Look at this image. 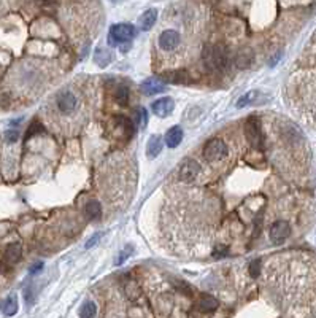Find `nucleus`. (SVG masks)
<instances>
[{
    "label": "nucleus",
    "instance_id": "f257e3e1",
    "mask_svg": "<svg viewBox=\"0 0 316 318\" xmlns=\"http://www.w3.org/2000/svg\"><path fill=\"white\" fill-rule=\"evenodd\" d=\"M80 95L72 91V89H62L54 97V107H56V114L62 118H70L73 114H77L80 110Z\"/></svg>",
    "mask_w": 316,
    "mask_h": 318
},
{
    "label": "nucleus",
    "instance_id": "f03ea898",
    "mask_svg": "<svg viewBox=\"0 0 316 318\" xmlns=\"http://www.w3.org/2000/svg\"><path fill=\"white\" fill-rule=\"evenodd\" d=\"M181 34L175 29H167L161 32L159 38H157V46L164 54H172L178 51L181 46Z\"/></svg>",
    "mask_w": 316,
    "mask_h": 318
},
{
    "label": "nucleus",
    "instance_id": "7ed1b4c3",
    "mask_svg": "<svg viewBox=\"0 0 316 318\" xmlns=\"http://www.w3.org/2000/svg\"><path fill=\"white\" fill-rule=\"evenodd\" d=\"M205 64L211 70H224L229 64V56L223 46H211L204 53Z\"/></svg>",
    "mask_w": 316,
    "mask_h": 318
},
{
    "label": "nucleus",
    "instance_id": "20e7f679",
    "mask_svg": "<svg viewBox=\"0 0 316 318\" xmlns=\"http://www.w3.org/2000/svg\"><path fill=\"white\" fill-rule=\"evenodd\" d=\"M135 37V29L130 24H115L110 27L108 32V43L111 46H116L119 43L130 42Z\"/></svg>",
    "mask_w": 316,
    "mask_h": 318
},
{
    "label": "nucleus",
    "instance_id": "39448f33",
    "mask_svg": "<svg viewBox=\"0 0 316 318\" xmlns=\"http://www.w3.org/2000/svg\"><path fill=\"white\" fill-rule=\"evenodd\" d=\"M227 145L219 138H213V140H208L204 146V156L208 162H219L227 156Z\"/></svg>",
    "mask_w": 316,
    "mask_h": 318
},
{
    "label": "nucleus",
    "instance_id": "423d86ee",
    "mask_svg": "<svg viewBox=\"0 0 316 318\" xmlns=\"http://www.w3.org/2000/svg\"><path fill=\"white\" fill-rule=\"evenodd\" d=\"M245 131H246V137H248L253 148L262 150V146H264V136H262L261 124H259L257 118H254V116L248 118V121H246V126H245Z\"/></svg>",
    "mask_w": 316,
    "mask_h": 318
},
{
    "label": "nucleus",
    "instance_id": "0eeeda50",
    "mask_svg": "<svg viewBox=\"0 0 316 318\" xmlns=\"http://www.w3.org/2000/svg\"><path fill=\"white\" fill-rule=\"evenodd\" d=\"M291 235V226L288 221L278 220L270 226V240L274 244H283Z\"/></svg>",
    "mask_w": 316,
    "mask_h": 318
},
{
    "label": "nucleus",
    "instance_id": "6e6552de",
    "mask_svg": "<svg viewBox=\"0 0 316 318\" xmlns=\"http://www.w3.org/2000/svg\"><path fill=\"white\" fill-rule=\"evenodd\" d=\"M173 108H175L173 99H170V97H162L159 100L153 102V105H151V110L154 112V114L162 116V118L169 116V114L173 112Z\"/></svg>",
    "mask_w": 316,
    "mask_h": 318
},
{
    "label": "nucleus",
    "instance_id": "1a4fd4ad",
    "mask_svg": "<svg viewBox=\"0 0 316 318\" xmlns=\"http://www.w3.org/2000/svg\"><path fill=\"white\" fill-rule=\"evenodd\" d=\"M142 92L147 94V95H153V94H157V92H162L166 91V83L161 81L159 78H148L142 83Z\"/></svg>",
    "mask_w": 316,
    "mask_h": 318
},
{
    "label": "nucleus",
    "instance_id": "9d476101",
    "mask_svg": "<svg viewBox=\"0 0 316 318\" xmlns=\"http://www.w3.org/2000/svg\"><path fill=\"white\" fill-rule=\"evenodd\" d=\"M199 175V164L194 161V159H186L185 164L181 165V169H180V177L183 178V180H194L195 177Z\"/></svg>",
    "mask_w": 316,
    "mask_h": 318
},
{
    "label": "nucleus",
    "instance_id": "9b49d317",
    "mask_svg": "<svg viewBox=\"0 0 316 318\" xmlns=\"http://www.w3.org/2000/svg\"><path fill=\"white\" fill-rule=\"evenodd\" d=\"M183 140V131L180 126H175L172 129H169L166 134V143L169 148H176Z\"/></svg>",
    "mask_w": 316,
    "mask_h": 318
},
{
    "label": "nucleus",
    "instance_id": "f8f14e48",
    "mask_svg": "<svg viewBox=\"0 0 316 318\" xmlns=\"http://www.w3.org/2000/svg\"><path fill=\"white\" fill-rule=\"evenodd\" d=\"M162 151V138L161 136H151L148 140L147 146V156L149 159H154L156 156H159V153Z\"/></svg>",
    "mask_w": 316,
    "mask_h": 318
},
{
    "label": "nucleus",
    "instance_id": "ddd939ff",
    "mask_svg": "<svg viewBox=\"0 0 316 318\" xmlns=\"http://www.w3.org/2000/svg\"><path fill=\"white\" fill-rule=\"evenodd\" d=\"M21 254H22V248L20 244H10L7 247V250H5V259L10 264H16L21 259Z\"/></svg>",
    "mask_w": 316,
    "mask_h": 318
},
{
    "label": "nucleus",
    "instance_id": "4468645a",
    "mask_svg": "<svg viewBox=\"0 0 316 318\" xmlns=\"http://www.w3.org/2000/svg\"><path fill=\"white\" fill-rule=\"evenodd\" d=\"M261 99H264V95L259 92V91H250V92H246L245 95H242V97L238 99L237 102V107L238 108H243L246 105H250V104H254V102H259Z\"/></svg>",
    "mask_w": 316,
    "mask_h": 318
},
{
    "label": "nucleus",
    "instance_id": "2eb2a0df",
    "mask_svg": "<svg viewBox=\"0 0 316 318\" xmlns=\"http://www.w3.org/2000/svg\"><path fill=\"white\" fill-rule=\"evenodd\" d=\"M197 307L200 312H204V314H210V312L216 310L218 307V301L211 296H202L200 301L197 304Z\"/></svg>",
    "mask_w": 316,
    "mask_h": 318
},
{
    "label": "nucleus",
    "instance_id": "dca6fc26",
    "mask_svg": "<svg viewBox=\"0 0 316 318\" xmlns=\"http://www.w3.org/2000/svg\"><path fill=\"white\" fill-rule=\"evenodd\" d=\"M156 19H157V10L154 8H151L148 11H145L142 18H140V25H142V29L143 30H148L149 27H153L154 23H156Z\"/></svg>",
    "mask_w": 316,
    "mask_h": 318
},
{
    "label": "nucleus",
    "instance_id": "f3484780",
    "mask_svg": "<svg viewBox=\"0 0 316 318\" xmlns=\"http://www.w3.org/2000/svg\"><path fill=\"white\" fill-rule=\"evenodd\" d=\"M18 312V297L16 295H11L7 297V301L3 304V314L7 317H13Z\"/></svg>",
    "mask_w": 316,
    "mask_h": 318
},
{
    "label": "nucleus",
    "instance_id": "a211bd4d",
    "mask_svg": "<svg viewBox=\"0 0 316 318\" xmlns=\"http://www.w3.org/2000/svg\"><path fill=\"white\" fill-rule=\"evenodd\" d=\"M97 314V305L92 301H87L80 307V317L81 318H94Z\"/></svg>",
    "mask_w": 316,
    "mask_h": 318
},
{
    "label": "nucleus",
    "instance_id": "6ab92c4d",
    "mask_svg": "<svg viewBox=\"0 0 316 318\" xmlns=\"http://www.w3.org/2000/svg\"><path fill=\"white\" fill-rule=\"evenodd\" d=\"M86 213L89 218H99L102 215V205L97 201H89L86 205Z\"/></svg>",
    "mask_w": 316,
    "mask_h": 318
},
{
    "label": "nucleus",
    "instance_id": "aec40b11",
    "mask_svg": "<svg viewBox=\"0 0 316 318\" xmlns=\"http://www.w3.org/2000/svg\"><path fill=\"white\" fill-rule=\"evenodd\" d=\"M251 61H253V54H251V51H248V49L242 51V53H240V54L237 56V59H235V62L238 64L240 67H246V66H250Z\"/></svg>",
    "mask_w": 316,
    "mask_h": 318
},
{
    "label": "nucleus",
    "instance_id": "412c9836",
    "mask_svg": "<svg viewBox=\"0 0 316 318\" xmlns=\"http://www.w3.org/2000/svg\"><path fill=\"white\" fill-rule=\"evenodd\" d=\"M110 59H111V56H110L108 51H105V49H97L96 51V62L99 64L100 67H105L106 64L110 62Z\"/></svg>",
    "mask_w": 316,
    "mask_h": 318
},
{
    "label": "nucleus",
    "instance_id": "4be33fe9",
    "mask_svg": "<svg viewBox=\"0 0 316 318\" xmlns=\"http://www.w3.org/2000/svg\"><path fill=\"white\" fill-rule=\"evenodd\" d=\"M115 99H116L118 104H121V105H126V104H127V100H129V91H127V88L119 86V88L116 89Z\"/></svg>",
    "mask_w": 316,
    "mask_h": 318
},
{
    "label": "nucleus",
    "instance_id": "5701e85b",
    "mask_svg": "<svg viewBox=\"0 0 316 318\" xmlns=\"http://www.w3.org/2000/svg\"><path fill=\"white\" fill-rule=\"evenodd\" d=\"M137 116H138V124H140V127L143 129L145 126L148 124V114H147V110H145V108H138L137 110Z\"/></svg>",
    "mask_w": 316,
    "mask_h": 318
},
{
    "label": "nucleus",
    "instance_id": "b1692460",
    "mask_svg": "<svg viewBox=\"0 0 316 318\" xmlns=\"http://www.w3.org/2000/svg\"><path fill=\"white\" fill-rule=\"evenodd\" d=\"M261 261L256 259V261H253V263L250 264V272H251V277H257L259 275V272H261Z\"/></svg>",
    "mask_w": 316,
    "mask_h": 318
},
{
    "label": "nucleus",
    "instance_id": "393cba45",
    "mask_svg": "<svg viewBox=\"0 0 316 318\" xmlns=\"http://www.w3.org/2000/svg\"><path fill=\"white\" fill-rule=\"evenodd\" d=\"M129 253H132V247H127V248H126V250H124V251H121V256L118 258L116 264H123L124 261H126V259H127V258L130 256Z\"/></svg>",
    "mask_w": 316,
    "mask_h": 318
},
{
    "label": "nucleus",
    "instance_id": "a878e982",
    "mask_svg": "<svg viewBox=\"0 0 316 318\" xmlns=\"http://www.w3.org/2000/svg\"><path fill=\"white\" fill-rule=\"evenodd\" d=\"M5 137H7L8 142H15V140L18 138V132L16 131H8L7 134H5Z\"/></svg>",
    "mask_w": 316,
    "mask_h": 318
},
{
    "label": "nucleus",
    "instance_id": "bb28decb",
    "mask_svg": "<svg viewBox=\"0 0 316 318\" xmlns=\"http://www.w3.org/2000/svg\"><path fill=\"white\" fill-rule=\"evenodd\" d=\"M100 237H102V234H97V235H94V237H92V239H91L89 242H87V244H86V248H89V247H92L94 244H97V242H99V239H100Z\"/></svg>",
    "mask_w": 316,
    "mask_h": 318
},
{
    "label": "nucleus",
    "instance_id": "cd10ccee",
    "mask_svg": "<svg viewBox=\"0 0 316 318\" xmlns=\"http://www.w3.org/2000/svg\"><path fill=\"white\" fill-rule=\"evenodd\" d=\"M42 267H43V264H42V263H37L35 266H32V269H30V273H35V272L42 271Z\"/></svg>",
    "mask_w": 316,
    "mask_h": 318
},
{
    "label": "nucleus",
    "instance_id": "c85d7f7f",
    "mask_svg": "<svg viewBox=\"0 0 316 318\" xmlns=\"http://www.w3.org/2000/svg\"><path fill=\"white\" fill-rule=\"evenodd\" d=\"M313 118H315V124H316V108H315V113H313Z\"/></svg>",
    "mask_w": 316,
    "mask_h": 318
}]
</instances>
